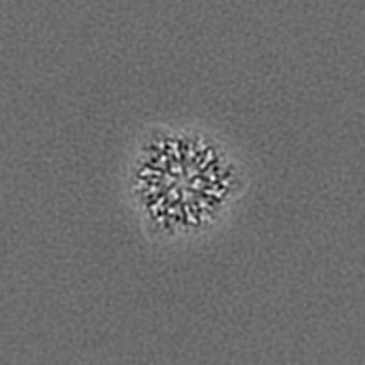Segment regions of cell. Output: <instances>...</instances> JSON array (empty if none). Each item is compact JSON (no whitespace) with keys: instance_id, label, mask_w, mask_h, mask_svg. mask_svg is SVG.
<instances>
[{"instance_id":"cell-1","label":"cell","mask_w":365,"mask_h":365,"mask_svg":"<svg viewBox=\"0 0 365 365\" xmlns=\"http://www.w3.org/2000/svg\"><path fill=\"white\" fill-rule=\"evenodd\" d=\"M249 187V166L240 153L201 125H149L125 160V199L141 232L158 245L211 237L237 212Z\"/></svg>"}]
</instances>
